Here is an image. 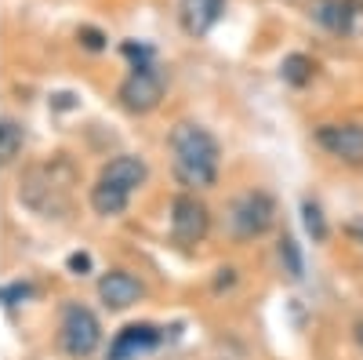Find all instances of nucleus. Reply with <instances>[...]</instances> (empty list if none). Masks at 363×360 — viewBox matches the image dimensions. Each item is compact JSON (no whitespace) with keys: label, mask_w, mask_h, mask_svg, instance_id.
Segmentation results:
<instances>
[{"label":"nucleus","mask_w":363,"mask_h":360,"mask_svg":"<svg viewBox=\"0 0 363 360\" xmlns=\"http://www.w3.org/2000/svg\"><path fill=\"white\" fill-rule=\"evenodd\" d=\"M316 142L342 164H363V124H320Z\"/></svg>","instance_id":"obj_8"},{"label":"nucleus","mask_w":363,"mask_h":360,"mask_svg":"<svg viewBox=\"0 0 363 360\" xmlns=\"http://www.w3.org/2000/svg\"><path fill=\"white\" fill-rule=\"evenodd\" d=\"M207 229H211V212L196 193H182V197L171 200V236H174V244L193 248L207 236Z\"/></svg>","instance_id":"obj_6"},{"label":"nucleus","mask_w":363,"mask_h":360,"mask_svg":"<svg viewBox=\"0 0 363 360\" xmlns=\"http://www.w3.org/2000/svg\"><path fill=\"white\" fill-rule=\"evenodd\" d=\"M171 149V168L174 178L189 190H207L218 182V168H222V146L211 135L203 124H193V120H182V124L171 128L167 138Z\"/></svg>","instance_id":"obj_1"},{"label":"nucleus","mask_w":363,"mask_h":360,"mask_svg":"<svg viewBox=\"0 0 363 360\" xmlns=\"http://www.w3.org/2000/svg\"><path fill=\"white\" fill-rule=\"evenodd\" d=\"M142 280L128 269H109V273L99 280V298L109 306V310H131L135 302H142Z\"/></svg>","instance_id":"obj_9"},{"label":"nucleus","mask_w":363,"mask_h":360,"mask_svg":"<svg viewBox=\"0 0 363 360\" xmlns=\"http://www.w3.org/2000/svg\"><path fill=\"white\" fill-rule=\"evenodd\" d=\"M225 11V0H182L178 4V18H182V29L189 37H203L211 26H215Z\"/></svg>","instance_id":"obj_11"},{"label":"nucleus","mask_w":363,"mask_h":360,"mask_svg":"<svg viewBox=\"0 0 363 360\" xmlns=\"http://www.w3.org/2000/svg\"><path fill=\"white\" fill-rule=\"evenodd\" d=\"M145 178H149V168L142 157L124 153V157L109 160L99 175V182L91 186V207H95V215H102V219L124 215L131 197L145 186Z\"/></svg>","instance_id":"obj_3"},{"label":"nucleus","mask_w":363,"mask_h":360,"mask_svg":"<svg viewBox=\"0 0 363 360\" xmlns=\"http://www.w3.org/2000/svg\"><path fill=\"white\" fill-rule=\"evenodd\" d=\"M313 58H306V55H291V58H284V77L291 80V84H306L309 77H313Z\"/></svg>","instance_id":"obj_14"},{"label":"nucleus","mask_w":363,"mask_h":360,"mask_svg":"<svg viewBox=\"0 0 363 360\" xmlns=\"http://www.w3.org/2000/svg\"><path fill=\"white\" fill-rule=\"evenodd\" d=\"M164 99V77L149 66V62H138L131 66V73L120 84V102H124L131 113H149L157 109Z\"/></svg>","instance_id":"obj_7"},{"label":"nucleus","mask_w":363,"mask_h":360,"mask_svg":"<svg viewBox=\"0 0 363 360\" xmlns=\"http://www.w3.org/2000/svg\"><path fill=\"white\" fill-rule=\"evenodd\" d=\"M272 219H277V204H272L265 193H258V190L236 197L229 204V233H233V240L262 236L272 226Z\"/></svg>","instance_id":"obj_5"},{"label":"nucleus","mask_w":363,"mask_h":360,"mask_svg":"<svg viewBox=\"0 0 363 360\" xmlns=\"http://www.w3.org/2000/svg\"><path fill=\"white\" fill-rule=\"evenodd\" d=\"M22 142H26V131H22V124H15V120H0V164H11V160H18V153H22Z\"/></svg>","instance_id":"obj_12"},{"label":"nucleus","mask_w":363,"mask_h":360,"mask_svg":"<svg viewBox=\"0 0 363 360\" xmlns=\"http://www.w3.org/2000/svg\"><path fill=\"white\" fill-rule=\"evenodd\" d=\"M160 342V332L153 324H128L109 346V360H131L138 353H149Z\"/></svg>","instance_id":"obj_10"},{"label":"nucleus","mask_w":363,"mask_h":360,"mask_svg":"<svg viewBox=\"0 0 363 360\" xmlns=\"http://www.w3.org/2000/svg\"><path fill=\"white\" fill-rule=\"evenodd\" d=\"M284 255H287V262H291V273L298 277V269H301V266H298V251H294V240H284Z\"/></svg>","instance_id":"obj_16"},{"label":"nucleus","mask_w":363,"mask_h":360,"mask_svg":"<svg viewBox=\"0 0 363 360\" xmlns=\"http://www.w3.org/2000/svg\"><path fill=\"white\" fill-rule=\"evenodd\" d=\"M316 18H320V22H327L330 29H349V18H352V11H349V4H345V0H323V4H320V11H316Z\"/></svg>","instance_id":"obj_13"},{"label":"nucleus","mask_w":363,"mask_h":360,"mask_svg":"<svg viewBox=\"0 0 363 360\" xmlns=\"http://www.w3.org/2000/svg\"><path fill=\"white\" fill-rule=\"evenodd\" d=\"M99 342H102L99 317L80 302H69L62 310V324H58V346H62L69 356L84 360V356H91L99 349Z\"/></svg>","instance_id":"obj_4"},{"label":"nucleus","mask_w":363,"mask_h":360,"mask_svg":"<svg viewBox=\"0 0 363 360\" xmlns=\"http://www.w3.org/2000/svg\"><path fill=\"white\" fill-rule=\"evenodd\" d=\"M306 229H309L316 240L327 236V226H323V215H320V207H316V204H306Z\"/></svg>","instance_id":"obj_15"},{"label":"nucleus","mask_w":363,"mask_h":360,"mask_svg":"<svg viewBox=\"0 0 363 360\" xmlns=\"http://www.w3.org/2000/svg\"><path fill=\"white\" fill-rule=\"evenodd\" d=\"M345 4H349V11H352V15H359V11H363V0H345Z\"/></svg>","instance_id":"obj_17"},{"label":"nucleus","mask_w":363,"mask_h":360,"mask_svg":"<svg viewBox=\"0 0 363 360\" xmlns=\"http://www.w3.org/2000/svg\"><path fill=\"white\" fill-rule=\"evenodd\" d=\"M352 233H363V226H352Z\"/></svg>","instance_id":"obj_18"},{"label":"nucleus","mask_w":363,"mask_h":360,"mask_svg":"<svg viewBox=\"0 0 363 360\" xmlns=\"http://www.w3.org/2000/svg\"><path fill=\"white\" fill-rule=\"evenodd\" d=\"M73 182H77L73 164L66 157H51L44 164L29 168L18 197L44 219H62L69 212V200H73Z\"/></svg>","instance_id":"obj_2"}]
</instances>
